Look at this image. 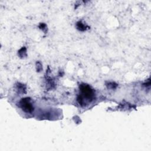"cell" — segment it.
<instances>
[{
  "label": "cell",
  "instance_id": "6da1fadb",
  "mask_svg": "<svg viewBox=\"0 0 151 151\" xmlns=\"http://www.w3.org/2000/svg\"><path fill=\"white\" fill-rule=\"evenodd\" d=\"M80 90L81 95L80 94L77 97V101L82 106H84L85 99L88 102L92 101L94 98V93L92 88L87 84H82L80 86Z\"/></svg>",
  "mask_w": 151,
  "mask_h": 151
},
{
  "label": "cell",
  "instance_id": "7a4b0ae2",
  "mask_svg": "<svg viewBox=\"0 0 151 151\" xmlns=\"http://www.w3.org/2000/svg\"><path fill=\"white\" fill-rule=\"evenodd\" d=\"M20 106L23 111L27 113H31L34 110V108L30 102V98L22 99L20 102Z\"/></svg>",
  "mask_w": 151,
  "mask_h": 151
},
{
  "label": "cell",
  "instance_id": "3957f363",
  "mask_svg": "<svg viewBox=\"0 0 151 151\" xmlns=\"http://www.w3.org/2000/svg\"><path fill=\"white\" fill-rule=\"evenodd\" d=\"M77 27L78 30L80 31H84L86 30V26L80 21L77 23Z\"/></svg>",
  "mask_w": 151,
  "mask_h": 151
},
{
  "label": "cell",
  "instance_id": "277c9868",
  "mask_svg": "<svg viewBox=\"0 0 151 151\" xmlns=\"http://www.w3.org/2000/svg\"><path fill=\"white\" fill-rule=\"evenodd\" d=\"M26 49L25 47H23L22 49H20V51H19V55L21 56V57H24V56H27V54H26Z\"/></svg>",
  "mask_w": 151,
  "mask_h": 151
}]
</instances>
